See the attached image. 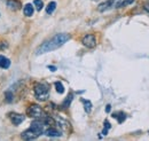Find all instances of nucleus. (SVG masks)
<instances>
[{
    "instance_id": "obj_10",
    "label": "nucleus",
    "mask_w": 149,
    "mask_h": 141,
    "mask_svg": "<svg viewBox=\"0 0 149 141\" xmlns=\"http://www.w3.org/2000/svg\"><path fill=\"white\" fill-rule=\"evenodd\" d=\"M7 7L12 10H19L21 8V2L19 0H7Z\"/></svg>"
},
{
    "instance_id": "obj_7",
    "label": "nucleus",
    "mask_w": 149,
    "mask_h": 141,
    "mask_svg": "<svg viewBox=\"0 0 149 141\" xmlns=\"http://www.w3.org/2000/svg\"><path fill=\"white\" fill-rule=\"evenodd\" d=\"M22 139H24V140H36L38 137H39V134H37L35 131H32L31 128H29V130H26V131H24L23 133H22Z\"/></svg>"
},
{
    "instance_id": "obj_23",
    "label": "nucleus",
    "mask_w": 149,
    "mask_h": 141,
    "mask_svg": "<svg viewBox=\"0 0 149 141\" xmlns=\"http://www.w3.org/2000/svg\"><path fill=\"white\" fill-rule=\"evenodd\" d=\"M48 69L51 71H55L56 70V67H53V66H48Z\"/></svg>"
},
{
    "instance_id": "obj_15",
    "label": "nucleus",
    "mask_w": 149,
    "mask_h": 141,
    "mask_svg": "<svg viewBox=\"0 0 149 141\" xmlns=\"http://www.w3.org/2000/svg\"><path fill=\"white\" fill-rule=\"evenodd\" d=\"M56 8V2L55 1H51L48 5H47V7H46V13L49 15V14H52L54 10H55Z\"/></svg>"
},
{
    "instance_id": "obj_22",
    "label": "nucleus",
    "mask_w": 149,
    "mask_h": 141,
    "mask_svg": "<svg viewBox=\"0 0 149 141\" xmlns=\"http://www.w3.org/2000/svg\"><path fill=\"white\" fill-rule=\"evenodd\" d=\"M110 110H111V106L110 105H107L106 106V112H109Z\"/></svg>"
},
{
    "instance_id": "obj_20",
    "label": "nucleus",
    "mask_w": 149,
    "mask_h": 141,
    "mask_svg": "<svg viewBox=\"0 0 149 141\" xmlns=\"http://www.w3.org/2000/svg\"><path fill=\"white\" fill-rule=\"evenodd\" d=\"M110 127H111L110 123H109L108 121H104V130H109Z\"/></svg>"
},
{
    "instance_id": "obj_12",
    "label": "nucleus",
    "mask_w": 149,
    "mask_h": 141,
    "mask_svg": "<svg viewBox=\"0 0 149 141\" xmlns=\"http://www.w3.org/2000/svg\"><path fill=\"white\" fill-rule=\"evenodd\" d=\"M33 12H35V9H33V6L31 5V3H26L25 6H24V8H23V13H24V15L25 16H32L33 15Z\"/></svg>"
},
{
    "instance_id": "obj_13",
    "label": "nucleus",
    "mask_w": 149,
    "mask_h": 141,
    "mask_svg": "<svg viewBox=\"0 0 149 141\" xmlns=\"http://www.w3.org/2000/svg\"><path fill=\"white\" fill-rule=\"evenodd\" d=\"M80 101L83 102V105H84V109H85V111L87 112V114H90L91 112V110H92V102L90 101V100H85V99H80Z\"/></svg>"
},
{
    "instance_id": "obj_24",
    "label": "nucleus",
    "mask_w": 149,
    "mask_h": 141,
    "mask_svg": "<svg viewBox=\"0 0 149 141\" xmlns=\"http://www.w3.org/2000/svg\"><path fill=\"white\" fill-rule=\"evenodd\" d=\"M148 133H149V132H148Z\"/></svg>"
},
{
    "instance_id": "obj_11",
    "label": "nucleus",
    "mask_w": 149,
    "mask_h": 141,
    "mask_svg": "<svg viewBox=\"0 0 149 141\" xmlns=\"http://www.w3.org/2000/svg\"><path fill=\"white\" fill-rule=\"evenodd\" d=\"M10 67V60L6 57L5 55H0V68L1 69H8Z\"/></svg>"
},
{
    "instance_id": "obj_19",
    "label": "nucleus",
    "mask_w": 149,
    "mask_h": 141,
    "mask_svg": "<svg viewBox=\"0 0 149 141\" xmlns=\"http://www.w3.org/2000/svg\"><path fill=\"white\" fill-rule=\"evenodd\" d=\"M5 95H6V100H7L8 102H12V100H13V94H12L10 92H6Z\"/></svg>"
},
{
    "instance_id": "obj_2",
    "label": "nucleus",
    "mask_w": 149,
    "mask_h": 141,
    "mask_svg": "<svg viewBox=\"0 0 149 141\" xmlns=\"http://www.w3.org/2000/svg\"><path fill=\"white\" fill-rule=\"evenodd\" d=\"M135 0H107L102 3H100V6L97 7L99 12H106L112 8H123L125 6H129L131 3H133Z\"/></svg>"
},
{
    "instance_id": "obj_6",
    "label": "nucleus",
    "mask_w": 149,
    "mask_h": 141,
    "mask_svg": "<svg viewBox=\"0 0 149 141\" xmlns=\"http://www.w3.org/2000/svg\"><path fill=\"white\" fill-rule=\"evenodd\" d=\"M81 43H83V45L86 46L87 48H93V47L96 46V39H95V36L94 35L84 36Z\"/></svg>"
},
{
    "instance_id": "obj_21",
    "label": "nucleus",
    "mask_w": 149,
    "mask_h": 141,
    "mask_svg": "<svg viewBox=\"0 0 149 141\" xmlns=\"http://www.w3.org/2000/svg\"><path fill=\"white\" fill-rule=\"evenodd\" d=\"M143 8H145L146 12H148L149 13V1H146V2L143 3Z\"/></svg>"
},
{
    "instance_id": "obj_8",
    "label": "nucleus",
    "mask_w": 149,
    "mask_h": 141,
    "mask_svg": "<svg viewBox=\"0 0 149 141\" xmlns=\"http://www.w3.org/2000/svg\"><path fill=\"white\" fill-rule=\"evenodd\" d=\"M9 118H10L12 123L14 124V125H19V124L24 121V116L21 115V114H17V112L9 114Z\"/></svg>"
},
{
    "instance_id": "obj_17",
    "label": "nucleus",
    "mask_w": 149,
    "mask_h": 141,
    "mask_svg": "<svg viewBox=\"0 0 149 141\" xmlns=\"http://www.w3.org/2000/svg\"><path fill=\"white\" fill-rule=\"evenodd\" d=\"M55 88L57 93H60V94H63V93H64V86H63V84H62L61 82H56Z\"/></svg>"
},
{
    "instance_id": "obj_4",
    "label": "nucleus",
    "mask_w": 149,
    "mask_h": 141,
    "mask_svg": "<svg viewBox=\"0 0 149 141\" xmlns=\"http://www.w3.org/2000/svg\"><path fill=\"white\" fill-rule=\"evenodd\" d=\"M26 114H28V116H30L31 118H35V119H42L46 116V114L44 112L41 107H39L38 105H31L26 109Z\"/></svg>"
},
{
    "instance_id": "obj_9",
    "label": "nucleus",
    "mask_w": 149,
    "mask_h": 141,
    "mask_svg": "<svg viewBox=\"0 0 149 141\" xmlns=\"http://www.w3.org/2000/svg\"><path fill=\"white\" fill-rule=\"evenodd\" d=\"M44 134L45 135H47V137H61L62 135V133H61V131H58L57 128L55 127H48V128H46L45 131H44Z\"/></svg>"
},
{
    "instance_id": "obj_14",
    "label": "nucleus",
    "mask_w": 149,
    "mask_h": 141,
    "mask_svg": "<svg viewBox=\"0 0 149 141\" xmlns=\"http://www.w3.org/2000/svg\"><path fill=\"white\" fill-rule=\"evenodd\" d=\"M112 117L113 118H116L117 121H118V123H123L125 119H126V115L124 114V112H115L113 115H112Z\"/></svg>"
},
{
    "instance_id": "obj_5",
    "label": "nucleus",
    "mask_w": 149,
    "mask_h": 141,
    "mask_svg": "<svg viewBox=\"0 0 149 141\" xmlns=\"http://www.w3.org/2000/svg\"><path fill=\"white\" fill-rule=\"evenodd\" d=\"M45 122H44V119H36L35 122H32L31 125H30V128L32 130V131H35L37 134L39 135H41L42 133H44V131H45Z\"/></svg>"
},
{
    "instance_id": "obj_1",
    "label": "nucleus",
    "mask_w": 149,
    "mask_h": 141,
    "mask_svg": "<svg viewBox=\"0 0 149 141\" xmlns=\"http://www.w3.org/2000/svg\"><path fill=\"white\" fill-rule=\"evenodd\" d=\"M70 38H71V36L69 34H57L54 37H52L51 39H48L47 41H45L44 44H41L36 50V55L53 52L57 48H60L61 46H63L67 41H69Z\"/></svg>"
},
{
    "instance_id": "obj_16",
    "label": "nucleus",
    "mask_w": 149,
    "mask_h": 141,
    "mask_svg": "<svg viewBox=\"0 0 149 141\" xmlns=\"http://www.w3.org/2000/svg\"><path fill=\"white\" fill-rule=\"evenodd\" d=\"M72 99H74V95L70 93L68 96H67V99L64 100V102L62 103V107L63 108H68V107L70 106V103H71V101H72Z\"/></svg>"
},
{
    "instance_id": "obj_3",
    "label": "nucleus",
    "mask_w": 149,
    "mask_h": 141,
    "mask_svg": "<svg viewBox=\"0 0 149 141\" xmlns=\"http://www.w3.org/2000/svg\"><path fill=\"white\" fill-rule=\"evenodd\" d=\"M35 95L39 101H46L49 96V86L45 83H38L35 86Z\"/></svg>"
},
{
    "instance_id": "obj_18",
    "label": "nucleus",
    "mask_w": 149,
    "mask_h": 141,
    "mask_svg": "<svg viewBox=\"0 0 149 141\" xmlns=\"http://www.w3.org/2000/svg\"><path fill=\"white\" fill-rule=\"evenodd\" d=\"M33 5L36 6L37 10H41V9H42V7H44V3H42V1H41V0H35V1H33Z\"/></svg>"
}]
</instances>
